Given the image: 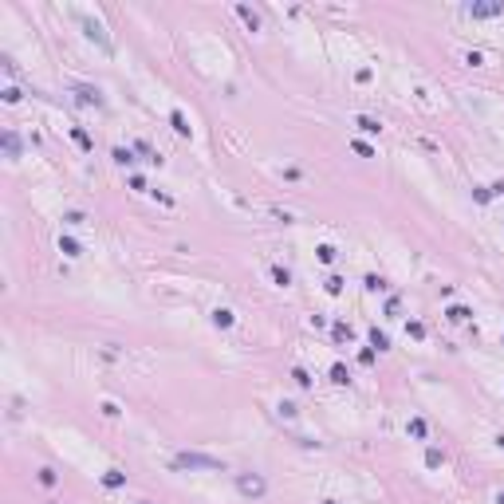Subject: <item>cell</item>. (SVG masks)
I'll return each instance as SVG.
<instances>
[{
  "instance_id": "3",
  "label": "cell",
  "mask_w": 504,
  "mask_h": 504,
  "mask_svg": "<svg viewBox=\"0 0 504 504\" xmlns=\"http://www.w3.org/2000/svg\"><path fill=\"white\" fill-rule=\"evenodd\" d=\"M83 28H87V36H91V40H95V36H99V44H102V48H106V36H102V28H99V24H95V20H83Z\"/></svg>"
},
{
  "instance_id": "2",
  "label": "cell",
  "mask_w": 504,
  "mask_h": 504,
  "mask_svg": "<svg viewBox=\"0 0 504 504\" xmlns=\"http://www.w3.org/2000/svg\"><path fill=\"white\" fill-rule=\"evenodd\" d=\"M177 465H189V469H197V465H205V469H221V461H213V457H197V453H181V457H177Z\"/></svg>"
},
{
  "instance_id": "7",
  "label": "cell",
  "mask_w": 504,
  "mask_h": 504,
  "mask_svg": "<svg viewBox=\"0 0 504 504\" xmlns=\"http://www.w3.org/2000/svg\"><path fill=\"white\" fill-rule=\"evenodd\" d=\"M170 118H174V126H177V134H189V126H185V118H181V114H177V110H174V114H170Z\"/></svg>"
},
{
  "instance_id": "8",
  "label": "cell",
  "mask_w": 504,
  "mask_h": 504,
  "mask_svg": "<svg viewBox=\"0 0 504 504\" xmlns=\"http://www.w3.org/2000/svg\"><path fill=\"white\" fill-rule=\"evenodd\" d=\"M59 248L67 252V256H79V244H75V240H59Z\"/></svg>"
},
{
  "instance_id": "5",
  "label": "cell",
  "mask_w": 504,
  "mask_h": 504,
  "mask_svg": "<svg viewBox=\"0 0 504 504\" xmlns=\"http://www.w3.org/2000/svg\"><path fill=\"white\" fill-rule=\"evenodd\" d=\"M4 146H8V158H16V154H20V142H16V134H8V138H4Z\"/></svg>"
},
{
  "instance_id": "9",
  "label": "cell",
  "mask_w": 504,
  "mask_h": 504,
  "mask_svg": "<svg viewBox=\"0 0 504 504\" xmlns=\"http://www.w3.org/2000/svg\"><path fill=\"white\" fill-rule=\"evenodd\" d=\"M240 16L248 20V28H256V24H260V20H256V12H252V8H240Z\"/></svg>"
},
{
  "instance_id": "1",
  "label": "cell",
  "mask_w": 504,
  "mask_h": 504,
  "mask_svg": "<svg viewBox=\"0 0 504 504\" xmlns=\"http://www.w3.org/2000/svg\"><path fill=\"white\" fill-rule=\"evenodd\" d=\"M236 488H240V496H264V477H256V473H240L236 477Z\"/></svg>"
},
{
  "instance_id": "4",
  "label": "cell",
  "mask_w": 504,
  "mask_h": 504,
  "mask_svg": "<svg viewBox=\"0 0 504 504\" xmlns=\"http://www.w3.org/2000/svg\"><path fill=\"white\" fill-rule=\"evenodd\" d=\"M75 91H79V99H83V102H95V106L102 102V99H99V91H91V87H75Z\"/></svg>"
},
{
  "instance_id": "6",
  "label": "cell",
  "mask_w": 504,
  "mask_h": 504,
  "mask_svg": "<svg viewBox=\"0 0 504 504\" xmlns=\"http://www.w3.org/2000/svg\"><path fill=\"white\" fill-rule=\"evenodd\" d=\"M358 126H362L366 134H378V122H374V118H358Z\"/></svg>"
},
{
  "instance_id": "10",
  "label": "cell",
  "mask_w": 504,
  "mask_h": 504,
  "mask_svg": "<svg viewBox=\"0 0 504 504\" xmlns=\"http://www.w3.org/2000/svg\"><path fill=\"white\" fill-rule=\"evenodd\" d=\"M327 504H335V500H327Z\"/></svg>"
}]
</instances>
